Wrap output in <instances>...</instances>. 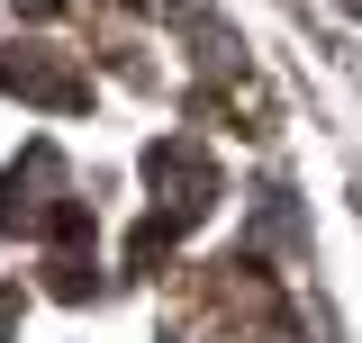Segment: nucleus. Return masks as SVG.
Listing matches in <instances>:
<instances>
[{
	"instance_id": "f257e3e1",
	"label": "nucleus",
	"mask_w": 362,
	"mask_h": 343,
	"mask_svg": "<svg viewBox=\"0 0 362 343\" xmlns=\"http://www.w3.org/2000/svg\"><path fill=\"white\" fill-rule=\"evenodd\" d=\"M0 90L45 100V109H82V100H90V82L54 54V45H9V54H0Z\"/></svg>"
},
{
	"instance_id": "f03ea898",
	"label": "nucleus",
	"mask_w": 362,
	"mask_h": 343,
	"mask_svg": "<svg viewBox=\"0 0 362 343\" xmlns=\"http://www.w3.org/2000/svg\"><path fill=\"white\" fill-rule=\"evenodd\" d=\"M9 325H18V289L0 280V343H9Z\"/></svg>"
}]
</instances>
